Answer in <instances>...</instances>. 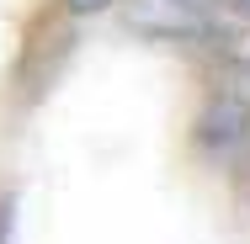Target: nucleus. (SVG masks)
<instances>
[{
  "label": "nucleus",
  "instance_id": "7ed1b4c3",
  "mask_svg": "<svg viewBox=\"0 0 250 244\" xmlns=\"http://www.w3.org/2000/svg\"><path fill=\"white\" fill-rule=\"evenodd\" d=\"M240 5H245V11H250V0H240Z\"/></svg>",
  "mask_w": 250,
  "mask_h": 244
},
{
  "label": "nucleus",
  "instance_id": "f03ea898",
  "mask_svg": "<svg viewBox=\"0 0 250 244\" xmlns=\"http://www.w3.org/2000/svg\"><path fill=\"white\" fill-rule=\"evenodd\" d=\"M112 0H69V11H80V16H91V11H106Z\"/></svg>",
  "mask_w": 250,
  "mask_h": 244
},
{
  "label": "nucleus",
  "instance_id": "f257e3e1",
  "mask_svg": "<svg viewBox=\"0 0 250 244\" xmlns=\"http://www.w3.org/2000/svg\"><path fill=\"white\" fill-rule=\"evenodd\" d=\"M250 138V112L240 101H213V106H202L197 128H192V144L208 154V159H234Z\"/></svg>",
  "mask_w": 250,
  "mask_h": 244
}]
</instances>
